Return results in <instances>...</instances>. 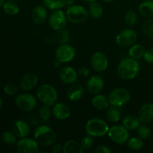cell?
I'll use <instances>...</instances> for the list:
<instances>
[{
	"instance_id": "6da1fadb",
	"label": "cell",
	"mask_w": 153,
	"mask_h": 153,
	"mask_svg": "<svg viewBox=\"0 0 153 153\" xmlns=\"http://www.w3.org/2000/svg\"><path fill=\"white\" fill-rule=\"evenodd\" d=\"M140 70V65L135 59L125 58L120 61L117 68V75L123 79L130 80L137 76Z\"/></svg>"
},
{
	"instance_id": "7a4b0ae2",
	"label": "cell",
	"mask_w": 153,
	"mask_h": 153,
	"mask_svg": "<svg viewBox=\"0 0 153 153\" xmlns=\"http://www.w3.org/2000/svg\"><path fill=\"white\" fill-rule=\"evenodd\" d=\"M34 139L38 144L43 146H49L55 143L56 133L47 126H40L34 130Z\"/></svg>"
},
{
	"instance_id": "3957f363",
	"label": "cell",
	"mask_w": 153,
	"mask_h": 153,
	"mask_svg": "<svg viewBox=\"0 0 153 153\" xmlns=\"http://www.w3.org/2000/svg\"><path fill=\"white\" fill-rule=\"evenodd\" d=\"M109 127L107 123L100 118H92L87 122L85 131L91 137H103L108 132Z\"/></svg>"
},
{
	"instance_id": "277c9868",
	"label": "cell",
	"mask_w": 153,
	"mask_h": 153,
	"mask_svg": "<svg viewBox=\"0 0 153 153\" xmlns=\"http://www.w3.org/2000/svg\"><path fill=\"white\" fill-rule=\"evenodd\" d=\"M37 97L43 105L52 106L55 105L58 99V93L52 85L44 84L37 88Z\"/></svg>"
},
{
	"instance_id": "5b68a950",
	"label": "cell",
	"mask_w": 153,
	"mask_h": 153,
	"mask_svg": "<svg viewBox=\"0 0 153 153\" xmlns=\"http://www.w3.org/2000/svg\"><path fill=\"white\" fill-rule=\"evenodd\" d=\"M67 19L74 24H80L85 22L88 17V11L81 5H71L66 12Z\"/></svg>"
},
{
	"instance_id": "8992f818",
	"label": "cell",
	"mask_w": 153,
	"mask_h": 153,
	"mask_svg": "<svg viewBox=\"0 0 153 153\" xmlns=\"http://www.w3.org/2000/svg\"><path fill=\"white\" fill-rule=\"evenodd\" d=\"M131 99V94L128 90L123 88L114 89L109 94L108 100L111 105L121 107L126 104Z\"/></svg>"
},
{
	"instance_id": "52a82bcc",
	"label": "cell",
	"mask_w": 153,
	"mask_h": 153,
	"mask_svg": "<svg viewBox=\"0 0 153 153\" xmlns=\"http://www.w3.org/2000/svg\"><path fill=\"white\" fill-rule=\"evenodd\" d=\"M108 137L114 143L123 144L129 139L128 129L123 126H114L108 130Z\"/></svg>"
},
{
	"instance_id": "ba28073f",
	"label": "cell",
	"mask_w": 153,
	"mask_h": 153,
	"mask_svg": "<svg viewBox=\"0 0 153 153\" xmlns=\"http://www.w3.org/2000/svg\"><path fill=\"white\" fill-rule=\"evenodd\" d=\"M37 101L33 95L27 93L20 94L15 99V105L22 111H30L35 108Z\"/></svg>"
},
{
	"instance_id": "9c48e42d",
	"label": "cell",
	"mask_w": 153,
	"mask_h": 153,
	"mask_svg": "<svg viewBox=\"0 0 153 153\" xmlns=\"http://www.w3.org/2000/svg\"><path fill=\"white\" fill-rule=\"evenodd\" d=\"M137 40V34L131 28L123 30L116 37V43L121 47H128L132 46Z\"/></svg>"
},
{
	"instance_id": "30bf717a",
	"label": "cell",
	"mask_w": 153,
	"mask_h": 153,
	"mask_svg": "<svg viewBox=\"0 0 153 153\" xmlns=\"http://www.w3.org/2000/svg\"><path fill=\"white\" fill-rule=\"evenodd\" d=\"M67 17L63 10L58 9L55 10L49 18V24L55 31H59L65 28L67 25Z\"/></svg>"
},
{
	"instance_id": "8fae6325",
	"label": "cell",
	"mask_w": 153,
	"mask_h": 153,
	"mask_svg": "<svg viewBox=\"0 0 153 153\" xmlns=\"http://www.w3.org/2000/svg\"><path fill=\"white\" fill-rule=\"evenodd\" d=\"M76 55L75 49L70 45L64 43L61 44L55 50V58L61 63H67L71 61Z\"/></svg>"
},
{
	"instance_id": "7c38bea8",
	"label": "cell",
	"mask_w": 153,
	"mask_h": 153,
	"mask_svg": "<svg viewBox=\"0 0 153 153\" xmlns=\"http://www.w3.org/2000/svg\"><path fill=\"white\" fill-rule=\"evenodd\" d=\"M16 150L19 153H37L39 151L38 143L35 139L22 137L16 144Z\"/></svg>"
},
{
	"instance_id": "4fadbf2b",
	"label": "cell",
	"mask_w": 153,
	"mask_h": 153,
	"mask_svg": "<svg viewBox=\"0 0 153 153\" xmlns=\"http://www.w3.org/2000/svg\"><path fill=\"white\" fill-rule=\"evenodd\" d=\"M91 64L92 68L97 72L105 71L108 67L107 56L101 52H97L93 54L91 58Z\"/></svg>"
},
{
	"instance_id": "5bb4252c",
	"label": "cell",
	"mask_w": 153,
	"mask_h": 153,
	"mask_svg": "<svg viewBox=\"0 0 153 153\" xmlns=\"http://www.w3.org/2000/svg\"><path fill=\"white\" fill-rule=\"evenodd\" d=\"M104 80L100 76H91L87 83V89L91 94H98L102 91L104 88Z\"/></svg>"
},
{
	"instance_id": "9a60e30c",
	"label": "cell",
	"mask_w": 153,
	"mask_h": 153,
	"mask_svg": "<svg viewBox=\"0 0 153 153\" xmlns=\"http://www.w3.org/2000/svg\"><path fill=\"white\" fill-rule=\"evenodd\" d=\"M59 77L64 83L71 85L77 81L79 76H78L77 72L73 67H64L60 70Z\"/></svg>"
},
{
	"instance_id": "2e32d148",
	"label": "cell",
	"mask_w": 153,
	"mask_h": 153,
	"mask_svg": "<svg viewBox=\"0 0 153 153\" xmlns=\"http://www.w3.org/2000/svg\"><path fill=\"white\" fill-rule=\"evenodd\" d=\"M37 82H38V79L35 74L28 73L22 77L19 82V86L23 91H31L37 86Z\"/></svg>"
},
{
	"instance_id": "e0dca14e",
	"label": "cell",
	"mask_w": 153,
	"mask_h": 153,
	"mask_svg": "<svg viewBox=\"0 0 153 153\" xmlns=\"http://www.w3.org/2000/svg\"><path fill=\"white\" fill-rule=\"evenodd\" d=\"M52 114L56 119L63 120L70 117L71 115V110L67 105L59 102L54 105L52 108Z\"/></svg>"
},
{
	"instance_id": "ac0fdd59",
	"label": "cell",
	"mask_w": 153,
	"mask_h": 153,
	"mask_svg": "<svg viewBox=\"0 0 153 153\" xmlns=\"http://www.w3.org/2000/svg\"><path fill=\"white\" fill-rule=\"evenodd\" d=\"M84 95V88L82 85L79 83L71 84L70 88L67 90V96L69 100L71 102H76L81 100Z\"/></svg>"
},
{
	"instance_id": "d6986e66",
	"label": "cell",
	"mask_w": 153,
	"mask_h": 153,
	"mask_svg": "<svg viewBox=\"0 0 153 153\" xmlns=\"http://www.w3.org/2000/svg\"><path fill=\"white\" fill-rule=\"evenodd\" d=\"M138 117L143 123H149L153 120V104L146 103L138 111Z\"/></svg>"
},
{
	"instance_id": "ffe728a7",
	"label": "cell",
	"mask_w": 153,
	"mask_h": 153,
	"mask_svg": "<svg viewBox=\"0 0 153 153\" xmlns=\"http://www.w3.org/2000/svg\"><path fill=\"white\" fill-rule=\"evenodd\" d=\"M47 18V11L46 7L42 5H37L33 8L31 12V19L36 24H43Z\"/></svg>"
},
{
	"instance_id": "44dd1931",
	"label": "cell",
	"mask_w": 153,
	"mask_h": 153,
	"mask_svg": "<svg viewBox=\"0 0 153 153\" xmlns=\"http://www.w3.org/2000/svg\"><path fill=\"white\" fill-rule=\"evenodd\" d=\"M30 131V127L26 122L23 120H17L13 123V132L17 137H25Z\"/></svg>"
},
{
	"instance_id": "7402d4cb",
	"label": "cell",
	"mask_w": 153,
	"mask_h": 153,
	"mask_svg": "<svg viewBox=\"0 0 153 153\" xmlns=\"http://www.w3.org/2000/svg\"><path fill=\"white\" fill-rule=\"evenodd\" d=\"M91 103L93 107L97 110H105L110 105L108 98L102 94H96L95 97H93Z\"/></svg>"
},
{
	"instance_id": "603a6c76",
	"label": "cell",
	"mask_w": 153,
	"mask_h": 153,
	"mask_svg": "<svg viewBox=\"0 0 153 153\" xmlns=\"http://www.w3.org/2000/svg\"><path fill=\"white\" fill-rule=\"evenodd\" d=\"M62 150L64 153H84L85 149L81 143L74 140H69L64 144Z\"/></svg>"
},
{
	"instance_id": "cb8c5ba5",
	"label": "cell",
	"mask_w": 153,
	"mask_h": 153,
	"mask_svg": "<svg viewBox=\"0 0 153 153\" xmlns=\"http://www.w3.org/2000/svg\"><path fill=\"white\" fill-rule=\"evenodd\" d=\"M141 121L138 117L134 115H128L123 120V126L128 130H135L140 126Z\"/></svg>"
},
{
	"instance_id": "d4e9b609",
	"label": "cell",
	"mask_w": 153,
	"mask_h": 153,
	"mask_svg": "<svg viewBox=\"0 0 153 153\" xmlns=\"http://www.w3.org/2000/svg\"><path fill=\"white\" fill-rule=\"evenodd\" d=\"M138 10L145 17H153V0H145L140 3Z\"/></svg>"
},
{
	"instance_id": "484cf974",
	"label": "cell",
	"mask_w": 153,
	"mask_h": 153,
	"mask_svg": "<svg viewBox=\"0 0 153 153\" xmlns=\"http://www.w3.org/2000/svg\"><path fill=\"white\" fill-rule=\"evenodd\" d=\"M145 52L144 46L141 44H133L128 50V55L133 59L138 60L143 58Z\"/></svg>"
},
{
	"instance_id": "4316f807",
	"label": "cell",
	"mask_w": 153,
	"mask_h": 153,
	"mask_svg": "<svg viewBox=\"0 0 153 153\" xmlns=\"http://www.w3.org/2000/svg\"><path fill=\"white\" fill-rule=\"evenodd\" d=\"M103 13V8L100 3L93 1L89 4V13L94 19H99L102 16Z\"/></svg>"
},
{
	"instance_id": "83f0119b",
	"label": "cell",
	"mask_w": 153,
	"mask_h": 153,
	"mask_svg": "<svg viewBox=\"0 0 153 153\" xmlns=\"http://www.w3.org/2000/svg\"><path fill=\"white\" fill-rule=\"evenodd\" d=\"M67 0H43V4L45 7L50 10H58L66 5Z\"/></svg>"
},
{
	"instance_id": "f1b7e54d",
	"label": "cell",
	"mask_w": 153,
	"mask_h": 153,
	"mask_svg": "<svg viewBox=\"0 0 153 153\" xmlns=\"http://www.w3.org/2000/svg\"><path fill=\"white\" fill-rule=\"evenodd\" d=\"M70 33L67 30L63 29L59 30V31H57V33H55V35L54 37L55 39V41L56 43L61 44H64V43H67L70 40Z\"/></svg>"
},
{
	"instance_id": "f546056e",
	"label": "cell",
	"mask_w": 153,
	"mask_h": 153,
	"mask_svg": "<svg viewBox=\"0 0 153 153\" xmlns=\"http://www.w3.org/2000/svg\"><path fill=\"white\" fill-rule=\"evenodd\" d=\"M106 115H107V118L109 122L113 123H116L120 120V112L117 106L112 105V107L109 108Z\"/></svg>"
},
{
	"instance_id": "4dcf8cb0",
	"label": "cell",
	"mask_w": 153,
	"mask_h": 153,
	"mask_svg": "<svg viewBox=\"0 0 153 153\" xmlns=\"http://www.w3.org/2000/svg\"><path fill=\"white\" fill-rule=\"evenodd\" d=\"M3 9L4 12L9 15H16L19 13V6L13 1H7L3 4Z\"/></svg>"
},
{
	"instance_id": "1f68e13d",
	"label": "cell",
	"mask_w": 153,
	"mask_h": 153,
	"mask_svg": "<svg viewBox=\"0 0 153 153\" xmlns=\"http://www.w3.org/2000/svg\"><path fill=\"white\" fill-rule=\"evenodd\" d=\"M127 146L128 149L133 151H138L141 149L143 146V140L138 137H131L127 140Z\"/></svg>"
},
{
	"instance_id": "d6a6232c",
	"label": "cell",
	"mask_w": 153,
	"mask_h": 153,
	"mask_svg": "<svg viewBox=\"0 0 153 153\" xmlns=\"http://www.w3.org/2000/svg\"><path fill=\"white\" fill-rule=\"evenodd\" d=\"M125 22L128 26L132 27L135 25L137 22V14L135 12L132 10H129L126 12L125 14Z\"/></svg>"
},
{
	"instance_id": "836d02e7",
	"label": "cell",
	"mask_w": 153,
	"mask_h": 153,
	"mask_svg": "<svg viewBox=\"0 0 153 153\" xmlns=\"http://www.w3.org/2000/svg\"><path fill=\"white\" fill-rule=\"evenodd\" d=\"M137 131L139 137L141 138L142 140L147 139L151 134L150 128L147 125H146V123L142 124V125L140 124V126L137 128Z\"/></svg>"
},
{
	"instance_id": "e575fe53",
	"label": "cell",
	"mask_w": 153,
	"mask_h": 153,
	"mask_svg": "<svg viewBox=\"0 0 153 153\" xmlns=\"http://www.w3.org/2000/svg\"><path fill=\"white\" fill-rule=\"evenodd\" d=\"M1 139L3 142L7 144H14L16 143V136L15 135L14 133H12L10 131H4L1 134Z\"/></svg>"
},
{
	"instance_id": "d590c367",
	"label": "cell",
	"mask_w": 153,
	"mask_h": 153,
	"mask_svg": "<svg viewBox=\"0 0 153 153\" xmlns=\"http://www.w3.org/2000/svg\"><path fill=\"white\" fill-rule=\"evenodd\" d=\"M142 29L147 37L153 38V18L148 19L143 23Z\"/></svg>"
},
{
	"instance_id": "8d00e7d4",
	"label": "cell",
	"mask_w": 153,
	"mask_h": 153,
	"mask_svg": "<svg viewBox=\"0 0 153 153\" xmlns=\"http://www.w3.org/2000/svg\"><path fill=\"white\" fill-rule=\"evenodd\" d=\"M52 114V111L49 108V106L46 105L42 106L38 111L39 117H40V119L43 120L44 121L49 120V118H50Z\"/></svg>"
},
{
	"instance_id": "74e56055",
	"label": "cell",
	"mask_w": 153,
	"mask_h": 153,
	"mask_svg": "<svg viewBox=\"0 0 153 153\" xmlns=\"http://www.w3.org/2000/svg\"><path fill=\"white\" fill-rule=\"evenodd\" d=\"M4 92L8 96H13L18 92V88L15 84L9 82L6 84L4 87Z\"/></svg>"
},
{
	"instance_id": "f35d334b",
	"label": "cell",
	"mask_w": 153,
	"mask_h": 153,
	"mask_svg": "<svg viewBox=\"0 0 153 153\" xmlns=\"http://www.w3.org/2000/svg\"><path fill=\"white\" fill-rule=\"evenodd\" d=\"M81 145L83 147V149H86V150L91 149L93 146H94V139H93V137L88 135V136H85L81 140Z\"/></svg>"
},
{
	"instance_id": "ab89813d",
	"label": "cell",
	"mask_w": 153,
	"mask_h": 153,
	"mask_svg": "<svg viewBox=\"0 0 153 153\" xmlns=\"http://www.w3.org/2000/svg\"><path fill=\"white\" fill-rule=\"evenodd\" d=\"M143 58L146 62L152 64L153 63V49H147V50H146Z\"/></svg>"
},
{
	"instance_id": "60d3db41",
	"label": "cell",
	"mask_w": 153,
	"mask_h": 153,
	"mask_svg": "<svg viewBox=\"0 0 153 153\" xmlns=\"http://www.w3.org/2000/svg\"><path fill=\"white\" fill-rule=\"evenodd\" d=\"M78 73V76L80 78H87L88 76H89L90 71L87 67H81L77 71Z\"/></svg>"
},
{
	"instance_id": "b9f144b4",
	"label": "cell",
	"mask_w": 153,
	"mask_h": 153,
	"mask_svg": "<svg viewBox=\"0 0 153 153\" xmlns=\"http://www.w3.org/2000/svg\"><path fill=\"white\" fill-rule=\"evenodd\" d=\"M95 153H111V149L107 146L105 145H101V146H98L97 149L94 150Z\"/></svg>"
},
{
	"instance_id": "7bdbcfd3",
	"label": "cell",
	"mask_w": 153,
	"mask_h": 153,
	"mask_svg": "<svg viewBox=\"0 0 153 153\" xmlns=\"http://www.w3.org/2000/svg\"><path fill=\"white\" fill-rule=\"evenodd\" d=\"M62 149L63 147L61 146V145L59 144V143H58V144H55V146L52 147V153H58L59 152H61Z\"/></svg>"
},
{
	"instance_id": "ee69618b",
	"label": "cell",
	"mask_w": 153,
	"mask_h": 153,
	"mask_svg": "<svg viewBox=\"0 0 153 153\" xmlns=\"http://www.w3.org/2000/svg\"><path fill=\"white\" fill-rule=\"evenodd\" d=\"M61 62L59 61V60L55 59V61H54L53 66H54V67H59L60 66H61Z\"/></svg>"
},
{
	"instance_id": "f6af8a7d",
	"label": "cell",
	"mask_w": 153,
	"mask_h": 153,
	"mask_svg": "<svg viewBox=\"0 0 153 153\" xmlns=\"http://www.w3.org/2000/svg\"><path fill=\"white\" fill-rule=\"evenodd\" d=\"M73 4H74V0H67L66 1V5L71 6L73 5Z\"/></svg>"
},
{
	"instance_id": "bcb514c9",
	"label": "cell",
	"mask_w": 153,
	"mask_h": 153,
	"mask_svg": "<svg viewBox=\"0 0 153 153\" xmlns=\"http://www.w3.org/2000/svg\"><path fill=\"white\" fill-rule=\"evenodd\" d=\"M82 1H85V2H88V3H91V2H93V1H96V0H82Z\"/></svg>"
},
{
	"instance_id": "7dc6e473",
	"label": "cell",
	"mask_w": 153,
	"mask_h": 153,
	"mask_svg": "<svg viewBox=\"0 0 153 153\" xmlns=\"http://www.w3.org/2000/svg\"><path fill=\"white\" fill-rule=\"evenodd\" d=\"M2 106H3L2 100H1V98H0V111H1V109L2 108Z\"/></svg>"
},
{
	"instance_id": "c3c4849f",
	"label": "cell",
	"mask_w": 153,
	"mask_h": 153,
	"mask_svg": "<svg viewBox=\"0 0 153 153\" xmlns=\"http://www.w3.org/2000/svg\"><path fill=\"white\" fill-rule=\"evenodd\" d=\"M4 3V0H0V7H2Z\"/></svg>"
},
{
	"instance_id": "681fc988",
	"label": "cell",
	"mask_w": 153,
	"mask_h": 153,
	"mask_svg": "<svg viewBox=\"0 0 153 153\" xmlns=\"http://www.w3.org/2000/svg\"><path fill=\"white\" fill-rule=\"evenodd\" d=\"M102 1H105V2H111V1H115V0H102Z\"/></svg>"
},
{
	"instance_id": "f907efd6",
	"label": "cell",
	"mask_w": 153,
	"mask_h": 153,
	"mask_svg": "<svg viewBox=\"0 0 153 153\" xmlns=\"http://www.w3.org/2000/svg\"><path fill=\"white\" fill-rule=\"evenodd\" d=\"M8 1H15V0H8Z\"/></svg>"
}]
</instances>
